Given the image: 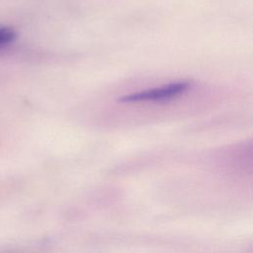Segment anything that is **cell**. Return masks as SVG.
Segmentation results:
<instances>
[{
  "label": "cell",
  "instance_id": "6da1fadb",
  "mask_svg": "<svg viewBox=\"0 0 253 253\" xmlns=\"http://www.w3.org/2000/svg\"><path fill=\"white\" fill-rule=\"evenodd\" d=\"M189 87H190L189 81H178L162 87H157L149 90L128 94L120 98L119 101L122 103H137V102L168 100L183 94L189 89Z\"/></svg>",
  "mask_w": 253,
  "mask_h": 253
},
{
  "label": "cell",
  "instance_id": "7a4b0ae2",
  "mask_svg": "<svg viewBox=\"0 0 253 253\" xmlns=\"http://www.w3.org/2000/svg\"><path fill=\"white\" fill-rule=\"evenodd\" d=\"M16 37L15 32L6 27H0V48H3L13 42Z\"/></svg>",
  "mask_w": 253,
  "mask_h": 253
},
{
  "label": "cell",
  "instance_id": "3957f363",
  "mask_svg": "<svg viewBox=\"0 0 253 253\" xmlns=\"http://www.w3.org/2000/svg\"><path fill=\"white\" fill-rule=\"evenodd\" d=\"M0 253H14V252H8V251H2Z\"/></svg>",
  "mask_w": 253,
  "mask_h": 253
}]
</instances>
